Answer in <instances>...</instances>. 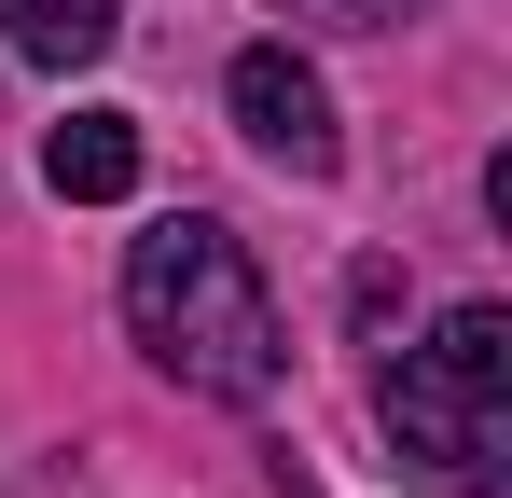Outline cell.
<instances>
[{
	"label": "cell",
	"mask_w": 512,
	"mask_h": 498,
	"mask_svg": "<svg viewBox=\"0 0 512 498\" xmlns=\"http://www.w3.org/2000/svg\"><path fill=\"white\" fill-rule=\"evenodd\" d=\"M125 332L153 346V374H180L194 402H263L277 360H291L263 263L208 208H180V222H153V236L125 249Z\"/></svg>",
	"instance_id": "cell-1"
},
{
	"label": "cell",
	"mask_w": 512,
	"mask_h": 498,
	"mask_svg": "<svg viewBox=\"0 0 512 498\" xmlns=\"http://www.w3.org/2000/svg\"><path fill=\"white\" fill-rule=\"evenodd\" d=\"M374 415L402 443V471L443 498H499L512 485V319L499 305H443L429 346H402L374 374Z\"/></svg>",
	"instance_id": "cell-2"
},
{
	"label": "cell",
	"mask_w": 512,
	"mask_h": 498,
	"mask_svg": "<svg viewBox=\"0 0 512 498\" xmlns=\"http://www.w3.org/2000/svg\"><path fill=\"white\" fill-rule=\"evenodd\" d=\"M222 97H236V125H250V153L263 166H291V180H333V83L305 70L291 42H250L236 70H222Z\"/></svg>",
	"instance_id": "cell-3"
},
{
	"label": "cell",
	"mask_w": 512,
	"mask_h": 498,
	"mask_svg": "<svg viewBox=\"0 0 512 498\" xmlns=\"http://www.w3.org/2000/svg\"><path fill=\"white\" fill-rule=\"evenodd\" d=\"M42 180H56L70 208H111V194H139V111H70V125L42 139Z\"/></svg>",
	"instance_id": "cell-4"
},
{
	"label": "cell",
	"mask_w": 512,
	"mask_h": 498,
	"mask_svg": "<svg viewBox=\"0 0 512 498\" xmlns=\"http://www.w3.org/2000/svg\"><path fill=\"white\" fill-rule=\"evenodd\" d=\"M0 42H14L28 70H97V56L125 42V14H111V0H0Z\"/></svg>",
	"instance_id": "cell-5"
},
{
	"label": "cell",
	"mask_w": 512,
	"mask_h": 498,
	"mask_svg": "<svg viewBox=\"0 0 512 498\" xmlns=\"http://www.w3.org/2000/svg\"><path fill=\"white\" fill-rule=\"evenodd\" d=\"M277 14H305V28H402L416 0H277Z\"/></svg>",
	"instance_id": "cell-6"
}]
</instances>
